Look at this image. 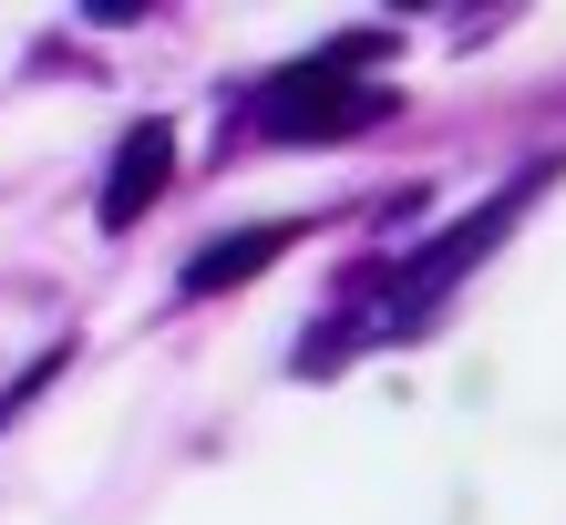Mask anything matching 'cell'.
I'll list each match as a JSON object with an SVG mask.
<instances>
[{
  "mask_svg": "<svg viewBox=\"0 0 566 525\" xmlns=\"http://www.w3.org/2000/svg\"><path fill=\"white\" fill-rule=\"evenodd\" d=\"M536 186H546V166H525V176H515L505 196H494V207H474V217L453 227V238H432V248L412 258V269H381L371 288H350V309L329 319V330H310V340H298V371H340L350 350L412 340L422 319H432V309L453 300V279H463V269H474V258H484V248H494V238H505V227H515V207H525V196H536Z\"/></svg>",
  "mask_w": 566,
  "mask_h": 525,
  "instance_id": "1",
  "label": "cell"
},
{
  "mask_svg": "<svg viewBox=\"0 0 566 525\" xmlns=\"http://www.w3.org/2000/svg\"><path fill=\"white\" fill-rule=\"evenodd\" d=\"M371 62H381V31H350V42H329V52L279 62V73L248 93V135H269V145H340V135H360V124H381L402 93L371 83Z\"/></svg>",
  "mask_w": 566,
  "mask_h": 525,
  "instance_id": "2",
  "label": "cell"
},
{
  "mask_svg": "<svg viewBox=\"0 0 566 525\" xmlns=\"http://www.w3.org/2000/svg\"><path fill=\"white\" fill-rule=\"evenodd\" d=\"M165 176H176V135H165V124H135V135L114 145V186H104V227L114 238L165 196Z\"/></svg>",
  "mask_w": 566,
  "mask_h": 525,
  "instance_id": "3",
  "label": "cell"
},
{
  "mask_svg": "<svg viewBox=\"0 0 566 525\" xmlns=\"http://www.w3.org/2000/svg\"><path fill=\"white\" fill-rule=\"evenodd\" d=\"M289 238H298V227H248V238H217L207 258H186V300H207V288H227V279H258Z\"/></svg>",
  "mask_w": 566,
  "mask_h": 525,
  "instance_id": "4",
  "label": "cell"
}]
</instances>
